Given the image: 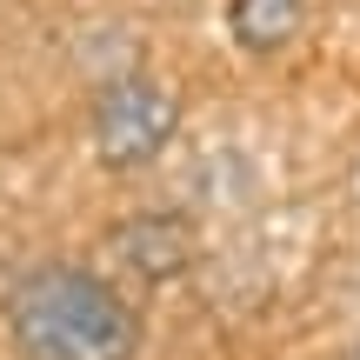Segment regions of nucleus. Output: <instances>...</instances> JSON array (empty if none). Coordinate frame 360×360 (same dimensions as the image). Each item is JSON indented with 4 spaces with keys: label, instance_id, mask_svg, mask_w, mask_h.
Masks as SVG:
<instances>
[{
    "label": "nucleus",
    "instance_id": "obj_1",
    "mask_svg": "<svg viewBox=\"0 0 360 360\" xmlns=\"http://www.w3.org/2000/svg\"><path fill=\"white\" fill-rule=\"evenodd\" d=\"M7 340L20 360H141V307L107 274L40 260L7 287Z\"/></svg>",
    "mask_w": 360,
    "mask_h": 360
},
{
    "label": "nucleus",
    "instance_id": "obj_2",
    "mask_svg": "<svg viewBox=\"0 0 360 360\" xmlns=\"http://www.w3.org/2000/svg\"><path fill=\"white\" fill-rule=\"evenodd\" d=\"M87 134H94V160L101 167H114V174L154 167L174 147V134H180V87L160 80V74H141V67L101 80Z\"/></svg>",
    "mask_w": 360,
    "mask_h": 360
},
{
    "label": "nucleus",
    "instance_id": "obj_3",
    "mask_svg": "<svg viewBox=\"0 0 360 360\" xmlns=\"http://www.w3.org/2000/svg\"><path fill=\"white\" fill-rule=\"evenodd\" d=\"M107 247H114L120 274H134L141 287H167V281H180V274L193 267L200 233H193V220L174 214V207H141V214H120L114 227H107Z\"/></svg>",
    "mask_w": 360,
    "mask_h": 360
},
{
    "label": "nucleus",
    "instance_id": "obj_4",
    "mask_svg": "<svg viewBox=\"0 0 360 360\" xmlns=\"http://www.w3.org/2000/svg\"><path fill=\"white\" fill-rule=\"evenodd\" d=\"M227 27L247 53H281L307 27V0H227Z\"/></svg>",
    "mask_w": 360,
    "mask_h": 360
},
{
    "label": "nucleus",
    "instance_id": "obj_5",
    "mask_svg": "<svg viewBox=\"0 0 360 360\" xmlns=\"http://www.w3.org/2000/svg\"><path fill=\"white\" fill-rule=\"evenodd\" d=\"M354 360H360V347H354Z\"/></svg>",
    "mask_w": 360,
    "mask_h": 360
}]
</instances>
